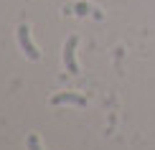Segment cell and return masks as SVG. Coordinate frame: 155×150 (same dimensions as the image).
<instances>
[{
  "label": "cell",
  "mask_w": 155,
  "mask_h": 150,
  "mask_svg": "<svg viewBox=\"0 0 155 150\" xmlns=\"http://www.w3.org/2000/svg\"><path fill=\"white\" fill-rule=\"evenodd\" d=\"M76 46H79V38L69 36L64 43V64H66L69 74H79V64H76Z\"/></svg>",
  "instance_id": "obj_1"
},
{
  "label": "cell",
  "mask_w": 155,
  "mask_h": 150,
  "mask_svg": "<svg viewBox=\"0 0 155 150\" xmlns=\"http://www.w3.org/2000/svg\"><path fill=\"white\" fill-rule=\"evenodd\" d=\"M18 43H21V48L25 51V56H28V58H33V61L41 58V51L33 46V41H31V28H28L25 23L18 25Z\"/></svg>",
  "instance_id": "obj_2"
},
{
  "label": "cell",
  "mask_w": 155,
  "mask_h": 150,
  "mask_svg": "<svg viewBox=\"0 0 155 150\" xmlns=\"http://www.w3.org/2000/svg\"><path fill=\"white\" fill-rule=\"evenodd\" d=\"M51 104H76V107H84L87 104V99H84L81 94H76V92H59V94H54L51 97Z\"/></svg>",
  "instance_id": "obj_3"
},
{
  "label": "cell",
  "mask_w": 155,
  "mask_h": 150,
  "mask_svg": "<svg viewBox=\"0 0 155 150\" xmlns=\"http://www.w3.org/2000/svg\"><path fill=\"white\" fill-rule=\"evenodd\" d=\"M92 10H94V8H92L89 3H76V5H74V13H76V15H89Z\"/></svg>",
  "instance_id": "obj_4"
},
{
  "label": "cell",
  "mask_w": 155,
  "mask_h": 150,
  "mask_svg": "<svg viewBox=\"0 0 155 150\" xmlns=\"http://www.w3.org/2000/svg\"><path fill=\"white\" fill-rule=\"evenodd\" d=\"M25 145H28V150H41V145H38V138H36V135H28Z\"/></svg>",
  "instance_id": "obj_5"
}]
</instances>
